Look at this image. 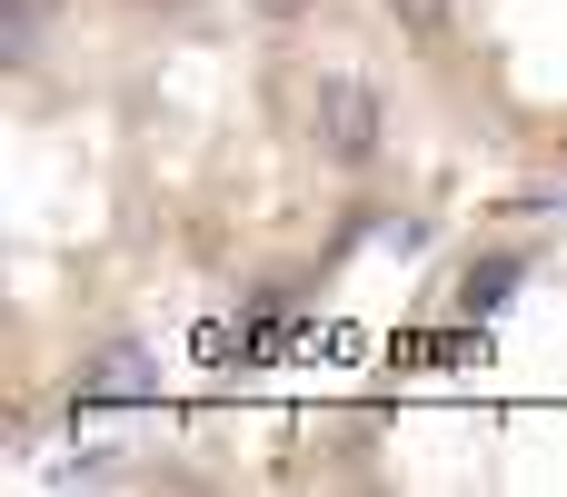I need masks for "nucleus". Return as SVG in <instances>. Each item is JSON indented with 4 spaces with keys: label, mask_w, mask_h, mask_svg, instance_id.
Instances as JSON below:
<instances>
[{
    "label": "nucleus",
    "mask_w": 567,
    "mask_h": 497,
    "mask_svg": "<svg viewBox=\"0 0 567 497\" xmlns=\"http://www.w3.org/2000/svg\"><path fill=\"white\" fill-rule=\"evenodd\" d=\"M309 139L329 169H379L389 149V90L369 70H319L309 80Z\"/></svg>",
    "instance_id": "f257e3e1"
},
{
    "label": "nucleus",
    "mask_w": 567,
    "mask_h": 497,
    "mask_svg": "<svg viewBox=\"0 0 567 497\" xmlns=\"http://www.w3.org/2000/svg\"><path fill=\"white\" fill-rule=\"evenodd\" d=\"M150 389H159V359L140 339H110V349H90L70 369V398H150Z\"/></svg>",
    "instance_id": "f03ea898"
},
{
    "label": "nucleus",
    "mask_w": 567,
    "mask_h": 497,
    "mask_svg": "<svg viewBox=\"0 0 567 497\" xmlns=\"http://www.w3.org/2000/svg\"><path fill=\"white\" fill-rule=\"evenodd\" d=\"M50 30H60V0H0V50H10V70H30V60L50 50Z\"/></svg>",
    "instance_id": "7ed1b4c3"
},
{
    "label": "nucleus",
    "mask_w": 567,
    "mask_h": 497,
    "mask_svg": "<svg viewBox=\"0 0 567 497\" xmlns=\"http://www.w3.org/2000/svg\"><path fill=\"white\" fill-rule=\"evenodd\" d=\"M389 10H399V30H409L419 50H439V40L458 30V0H389Z\"/></svg>",
    "instance_id": "20e7f679"
},
{
    "label": "nucleus",
    "mask_w": 567,
    "mask_h": 497,
    "mask_svg": "<svg viewBox=\"0 0 567 497\" xmlns=\"http://www.w3.org/2000/svg\"><path fill=\"white\" fill-rule=\"evenodd\" d=\"M249 10H259V20H279V30H289V20H309V10H319V0H249Z\"/></svg>",
    "instance_id": "39448f33"
}]
</instances>
